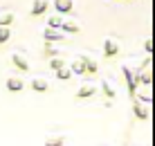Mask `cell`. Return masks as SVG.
I'll list each match as a JSON object with an SVG mask.
<instances>
[{
    "instance_id": "obj_13",
    "label": "cell",
    "mask_w": 155,
    "mask_h": 146,
    "mask_svg": "<svg viewBox=\"0 0 155 146\" xmlns=\"http://www.w3.org/2000/svg\"><path fill=\"white\" fill-rule=\"evenodd\" d=\"M137 95V101H144V104H151L153 97H151V85H144L142 90H135Z\"/></svg>"
},
{
    "instance_id": "obj_1",
    "label": "cell",
    "mask_w": 155,
    "mask_h": 146,
    "mask_svg": "<svg viewBox=\"0 0 155 146\" xmlns=\"http://www.w3.org/2000/svg\"><path fill=\"white\" fill-rule=\"evenodd\" d=\"M43 38L47 43H61L65 38V32L58 29V27H45V29H43Z\"/></svg>"
},
{
    "instance_id": "obj_17",
    "label": "cell",
    "mask_w": 155,
    "mask_h": 146,
    "mask_svg": "<svg viewBox=\"0 0 155 146\" xmlns=\"http://www.w3.org/2000/svg\"><path fill=\"white\" fill-rule=\"evenodd\" d=\"M45 146H65V137L63 135H52L45 139Z\"/></svg>"
},
{
    "instance_id": "obj_6",
    "label": "cell",
    "mask_w": 155,
    "mask_h": 146,
    "mask_svg": "<svg viewBox=\"0 0 155 146\" xmlns=\"http://www.w3.org/2000/svg\"><path fill=\"white\" fill-rule=\"evenodd\" d=\"M121 72H124V77H126V83H128V92H130L133 97H135V90H137V81H135V74H133V70L124 65L121 68Z\"/></svg>"
},
{
    "instance_id": "obj_8",
    "label": "cell",
    "mask_w": 155,
    "mask_h": 146,
    "mask_svg": "<svg viewBox=\"0 0 155 146\" xmlns=\"http://www.w3.org/2000/svg\"><path fill=\"white\" fill-rule=\"evenodd\" d=\"M79 58L83 61V65H85V72L94 74V72L99 70V63H97V58H94V56H90V54H81Z\"/></svg>"
},
{
    "instance_id": "obj_10",
    "label": "cell",
    "mask_w": 155,
    "mask_h": 146,
    "mask_svg": "<svg viewBox=\"0 0 155 146\" xmlns=\"http://www.w3.org/2000/svg\"><path fill=\"white\" fill-rule=\"evenodd\" d=\"M50 9V0H34L31 5V16H43Z\"/></svg>"
},
{
    "instance_id": "obj_18",
    "label": "cell",
    "mask_w": 155,
    "mask_h": 146,
    "mask_svg": "<svg viewBox=\"0 0 155 146\" xmlns=\"http://www.w3.org/2000/svg\"><path fill=\"white\" fill-rule=\"evenodd\" d=\"M14 23V12H0V27H12Z\"/></svg>"
},
{
    "instance_id": "obj_21",
    "label": "cell",
    "mask_w": 155,
    "mask_h": 146,
    "mask_svg": "<svg viewBox=\"0 0 155 146\" xmlns=\"http://www.w3.org/2000/svg\"><path fill=\"white\" fill-rule=\"evenodd\" d=\"M9 38H12V27H0V43H7Z\"/></svg>"
},
{
    "instance_id": "obj_16",
    "label": "cell",
    "mask_w": 155,
    "mask_h": 146,
    "mask_svg": "<svg viewBox=\"0 0 155 146\" xmlns=\"http://www.w3.org/2000/svg\"><path fill=\"white\" fill-rule=\"evenodd\" d=\"M29 85L36 90V92H47V88H50V85H47V81H45V79H41V77H36Z\"/></svg>"
},
{
    "instance_id": "obj_4",
    "label": "cell",
    "mask_w": 155,
    "mask_h": 146,
    "mask_svg": "<svg viewBox=\"0 0 155 146\" xmlns=\"http://www.w3.org/2000/svg\"><path fill=\"white\" fill-rule=\"evenodd\" d=\"M61 29L65 32V34H79V32H81V23H79V20H74V18H65V16H63Z\"/></svg>"
},
{
    "instance_id": "obj_7",
    "label": "cell",
    "mask_w": 155,
    "mask_h": 146,
    "mask_svg": "<svg viewBox=\"0 0 155 146\" xmlns=\"http://www.w3.org/2000/svg\"><path fill=\"white\" fill-rule=\"evenodd\" d=\"M135 81L142 85H151V65H142L140 72H135Z\"/></svg>"
},
{
    "instance_id": "obj_3",
    "label": "cell",
    "mask_w": 155,
    "mask_h": 146,
    "mask_svg": "<svg viewBox=\"0 0 155 146\" xmlns=\"http://www.w3.org/2000/svg\"><path fill=\"white\" fill-rule=\"evenodd\" d=\"M133 112H135V117H137V119L146 121L148 117H151V106H148V104H144V101H135V104H133Z\"/></svg>"
},
{
    "instance_id": "obj_19",
    "label": "cell",
    "mask_w": 155,
    "mask_h": 146,
    "mask_svg": "<svg viewBox=\"0 0 155 146\" xmlns=\"http://www.w3.org/2000/svg\"><path fill=\"white\" fill-rule=\"evenodd\" d=\"M61 23H63V14H58V12L47 18V27H58L61 29Z\"/></svg>"
},
{
    "instance_id": "obj_2",
    "label": "cell",
    "mask_w": 155,
    "mask_h": 146,
    "mask_svg": "<svg viewBox=\"0 0 155 146\" xmlns=\"http://www.w3.org/2000/svg\"><path fill=\"white\" fill-rule=\"evenodd\" d=\"M12 63H14L18 70H23V72H27V70L31 68V65H29V56H27L25 52H20V50H16V52L12 54Z\"/></svg>"
},
{
    "instance_id": "obj_20",
    "label": "cell",
    "mask_w": 155,
    "mask_h": 146,
    "mask_svg": "<svg viewBox=\"0 0 155 146\" xmlns=\"http://www.w3.org/2000/svg\"><path fill=\"white\" fill-rule=\"evenodd\" d=\"M54 72H56V79H61V81H68L72 77V72H70V68H68V65L58 68V70H54Z\"/></svg>"
},
{
    "instance_id": "obj_9",
    "label": "cell",
    "mask_w": 155,
    "mask_h": 146,
    "mask_svg": "<svg viewBox=\"0 0 155 146\" xmlns=\"http://www.w3.org/2000/svg\"><path fill=\"white\" fill-rule=\"evenodd\" d=\"M92 95H97V85L94 83H85L77 90V99H88V97H92Z\"/></svg>"
},
{
    "instance_id": "obj_23",
    "label": "cell",
    "mask_w": 155,
    "mask_h": 146,
    "mask_svg": "<svg viewBox=\"0 0 155 146\" xmlns=\"http://www.w3.org/2000/svg\"><path fill=\"white\" fill-rule=\"evenodd\" d=\"M45 54L52 58V56H58L61 52H58V47H54V43H47V47H45Z\"/></svg>"
},
{
    "instance_id": "obj_24",
    "label": "cell",
    "mask_w": 155,
    "mask_h": 146,
    "mask_svg": "<svg viewBox=\"0 0 155 146\" xmlns=\"http://www.w3.org/2000/svg\"><path fill=\"white\" fill-rule=\"evenodd\" d=\"M144 50H146L148 54L153 52V41H151V38H146V41H144Z\"/></svg>"
},
{
    "instance_id": "obj_22",
    "label": "cell",
    "mask_w": 155,
    "mask_h": 146,
    "mask_svg": "<svg viewBox=\"0 0 155 146\" xmlns=\"http://www.w3.org/2000/svg\"><path fill=\"white\" fill-rule=\"evenodd\" d=\"M63 65H65V61L61 58V54H58V56H52V61H50V68L52 70H58V68H63Z\"/></svg>"
},
{
    "instance_id": "obj_15",
    "label": "cell",
    "mask_w": 155,
    "mask_h": 146,
    "mask_svg": "<svg viewBox=\"0 0 155 146\" xmlns=\"http://www.w3.org/2000/svg\"><path fill=\"white\" fill-rule=\"evenodd\" d=\"M68 68H70V72H72V74H85V65H83L81 58H74V61H72Z\"/></svg>"
},
{
    "instance_id": "obj_14",
    "label": "cell",
    "mask_w": 155,
    "mask_h": 146,
    "mask_svg": "<svg viewBox=\"0 0 155 146\" xmlns=\"http://www.w3.org/2000/svg\"><path fill=\"white\" fill-rule=\"evenodd\" d=\"M101 90L106 92V97H108V99H115V95H117V90H115V85H113V81H110V79L101 81Z\"/></svg>"
},
{
    "instance_id": "obj_5",
    "label": "cell",
    "mask_w": 155,
    "mask_h": 146,
    "mask_svg": "<svg viewBox=\"0 0 155 146\" xmlns=\"http://www.w3.org/2000/svg\"><path fill=\"white\" fill-rule=\"evenodd\" d=\"M104 54H106V56H115V54H119V41L113 38V36L106 38L104 41Z\"/></svg>"
},
{
    "instance_id": "obj_11",
    "label": "cell",
    "mask_w": 155,
    "mask_h": 146,
    "mask_svg": "<svg viewBox=\"0 0 155 146\" xmlns=\"http://www.w3.org/2000/svg\"><path fill=\"white\" fill-rule=\"evenodd\" d=\"M23 88H25L23 79H18V77H9L7 79V90H9V92H20Z\"/></svg>"
},
{
    "instance_id": "obj_12",
    "label": "cell",
    "mask_w": 155,
    "mask_h": 146,
    "mask_svg": "<svg viewBox=\"0 0 155 146\" xmlns=\"http://www.w3.org/2000/svg\"><path fill=\"white\" fill-rule=\"evenodd\" d=\"M72 7H74L72 0H54V9L58 14H63V16H65L68 12H72Z\"/></svg>"
}]
</instances>
